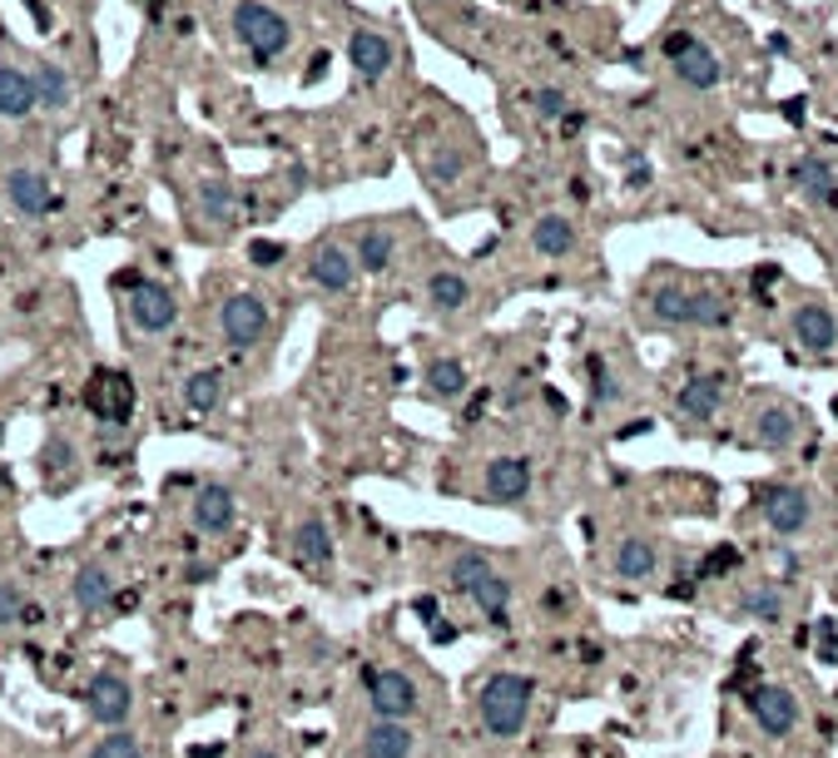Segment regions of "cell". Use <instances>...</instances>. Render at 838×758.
<instances>
[{"instance_id": "obj_36", "label": "cell", "mask_w": 838, "mask_h": 758, "mask_svg": "<svg viewBox=\"0 0 838 758\" xmlns=\"http://www.w3.org/2000/svg\"><path fill=\"white\" fill-rule=\"evenodd\" d=\"M729 297L725 293H695V317L689 327H729Z\"/></svg>"}, {"instance_id": "obj_5", "label": "cell", "mask_w": 838, "mask_h": 758, "mask_svg": "<svg viewBox=\"0 0 838 758\" xmlns=\"http://www.w3.org/2000/svg\"><path fill=\"white\" fill-rule=\"evenodd\" d=\"M263 333H269V303H263L259 293H233V297H224V307H219V337H224L233 352L259 347Z\"/></svg>"}, {"instance_id": "obj_13", "label": "cell", "mask_w": 838, "mask_h": 758, "mask_svg": "<svg viewBox=\"0 0 838 758\" xmlns=\"http://www.w3.org/2000/svg\"><path fill=\"white\" fill-rule=\"evenodd\" d=\"M725 382H729L725 372H699V377H689L685 387H680V397H675L680 422H695V426L715 422L719 402H725Z\"/></svg>"}, {"instance_id": "obj_11", "label": "cell", "mask_w": 838, "mask_h": 758, "mask_svg": "<svg viewBox=\"0 0 838 758\" xmlns=\"http://www.w3.org/2000/svg\"><path fill=\"white\" fill-rule=\"evenodd\" d=\"M357 259L343 249V243H317L313 253H307V283L323 287V293H353L357 283Z\"/></svg>"}, {"instance_id": "obj_43", "label": "cell", "mask_w": 838, "mask_h": 758, "mask_svg": "<svg viewBox=\"0 0 838 758\" xmlns=\"http://www.w3.org/2000/svg\"><path fill=\"white\" fill-rule=\"evenodd\" d=\"M243 758H283V754H273V749H249Z\"/></svg>"}, {"instance_id": "obj_16", "label": "cell", "mask_w": 838, "mask_h": 758, "mask_svg": "<svg viewBox=\"0 0 838 758\" xmlns=\"http://www.w3.org/2000/svg\"><path fill=\"white\" fill-rule=\"evenodd\" d=\"M114 570H110V560H84L80 570H75V580H70V605H75L80 615H100L104 605L114 600Z\"/></svg>"}, {"instance_id": "obj_3", "label": "cell", "mask_w": 838, "mask_h": 758, "mask_svg": "<svg viewBox=\"0 0 838 758\" xmlns=\"http://www.w3.org/2000/svg\"><path fill=\"white\" fill-rule=\"evenodd\" d=\"M665 55H670V70L685 90L709 94V90H719V80H725V60H719L699 36H689V30H670V36H665Z\"/></svg>"}, {"instance_id": "obj_35", "label": "cell", "mask_w": 838, "mask_h": 758, "mask_svg": "<svg viewBox=\"0 0 838 758\" xmlns=\"http://www.w3.org/2000/svg\"><path fill=\"white\" fill-rule=\"evenodd\" d=\"M90 758H144V744L130 729H104V739L90 749Z\"/></svg>"}, {"instance_id": "obj_25", "label": "cell", "mask_w": 838, "mask_h": 758, "mask_svg": "<svg viewBox=\"0 0 838 758\" xmlns=\"http://www.w3.org/2000/svg\"><path fill=\"white\" fill-rule=\"evenodd\" d=\"M30 80H36V100L40 110H70V100H75V84H70V74L55 65V60H40L36 70H30Z\"/></svg>"}, {"instance_id": "obj_38", "label": "cell", "mask_w": 838, "mask_h": 758, "mask_svg": "<svg viewBox=\"0 0 838 758\" xmlns=\"http://www.w3.org/2000/svg\"><path fill=\"white\" fill-rule=\"evenodd\" d=\"M26 590H20L16 580H0V635L6 629H16V625H26Z\"/></svg>"}, {"instance_id": "obj_15", "label": "cell", "mask_w": 838, "mask_h": 758, "mask_svg": "<svg viewBox=\"0 0 838 758\" xmlns=\"http://www.w3.org/2000/svg\"><path fill=\"white\" fill-rule=\"evenodd\" d=\"M189 516H194V526L204 530V536H229L233 521H239V501H233L229 486L204 482V486L194 491V506H189Z\"/></svg>"}, {"instance_id": "obj_17", "label": "cell", "mask_w": 838, "mask_h": 758, "mask_svg": "<svg viewBox=\"0 0 838 758\" xmlns=\"http://www.w3.org/2000/svg\"><path fill=\"white\" fill-rule=\"evenodd\" d=\"M794 343H804L809 352H834L838 343V317L829 303H819V297H809V303L794 307Z\"/></svg>"}, {"instance_id": "obj_14", "label": "cell", "mask_w": 838, "mask_h": 758, "mask_svg": "<svg viewBox=\"0 0 838 758\" xmlns=\"http://www.w3.org/2000/svg\"><path fill=\"white\" fill-rule=\"evenodd\" d=\"M749 714H755V724L769 739H784V734H794V724H799V699L779 685H764L749 694Z\"/></svg>"}, {"instance_id": "obj_27", "label": "cell", "mask_w": 838, "mask_h": 758, "mask_svg": "<svg viewBox=\"0 0 838 758\" xmlns=\"http://www.w3.org/2000/svg\"><path fill=\"white\" fill-rule=\"evenodd\" d=\"M199 209H204L209 223H219V229H233V219H239V194H233L229 179H199Z\"/></svg>"}, {"instance_id": "obj_30", "label": "cell", "mask_w": 838, "mask_h": 758, "mask_svg": "<svg viewBox=\"0 0 838 758\" xmlns=\"http://www.w3.org/2000/svg\"><path fill=\"white\" fill-rule=\"evenodd\" d=\"M219 402H224V372H219V367L189 372V377H184V407L204 416V412H214Z\"/></svg>"}, {"instance_id": "obj_21", "label": "cell", "mask_w": 838, "mask_h": 758, "mask_svg": "<svg viewBox=\"0 0 838 758\" xmlns=\"http://www.w3.org/2000/svg\"><path fill=\"white\" fill-rule=\"evenodd\" d=\"M30 110H40L36 80L16 65H0V120H26Z\"/></svg>"}, {"instance_id": "obj_41", "label": "cell", "mask_w": 838, "mask_h": 758, "mask_svg": "<svg viewBox=\"0 0 838 758\" xmlns=\"http://www.w3.org/2000/svg\"><path fill=\"white\" fill-rule=\"evenodd\" d=\"M249 253H253V263H259V269H273V263L283 259V243H263V239H259Z\"/></svg>"}, {"instance_id": "obj_24", "label": "cell", "mask_w": 838, "mask_h": 758, "mask_svg": "<svg viewBox=\"0 0 838 758\" xmlns=\"http://www.w3.org/2000/svg\"><path fill=\"white\" fill-rule=\"evenodd\" d=\"M794 436H799V412L794 407H764L755 416V442L764 446V452H784V446H794Z\"/></svg>"}, {"instance_id": "obj_40", "label": "cell", "mask_w": 838, "mask_h": 758, "mask_svg": "<svg viewBox=\"0 0 838 758\" xmlns=\"http://www.w3.org/2000/svg\"><path fill=\"white\" fill-rule=\"evenodd\" d=\"M735 565H739V550H735V546H719V550H709L705 575H715V570H735Z\"/></svg>"}, {"instance_id": "obj_37", "label": "cell", "mask_w": 838, "mask_h": 758, "mask_svg": "<svg viewBox=\"0 0 838 758\" xmlns=\"http://www.w3.org/2000/svg\"><path fill=\"white\" fill-rule=\"evenodd\" d=\"M745 615L749 620H764V625H779L784 620V595L769 590V585H759V590L745 595Z\"/></svg>"}, {"instance_id": "obj_33", "label": "cell", "mask_w": 838, "mask_h": 758, "mask_svg": "<svg viewBox=\"0 0 838 758\" xmlns=\"http://www.w3.org/2000/svg\"><path fill=\"white\" fill-rule=\"evenodd\" d=\"M422 169H427V184L432 189H447V184H457V179H462L466 159H462L457 144H437L427 159H422Z\"/></svg>"}, {"instance_id": "obj_1", "label": "cell", "mask_w": 838, "mask_h": 758, "mask_svg": "<svg viewBox=\"0 0 838 758\" xmlns=\"http://www.w3.org/2000/svg\"><path fill=\"white\" fill-rule=\"evenodd\" d=\"M532 699H536V685L526 675H492L482 685V699H476L486 734H496V739H516V734L526 729Z\"/></svg>"}, {"instance_id": "obj_39", "label": "cell", "mask_w": 838, "mask_h": 758, "mask_svg": "<svg viewBox=\"0 0 838 758\" xmlns=\"http://www.w3.org/2000/svg\"><path fill=\"white\" fill-rule=\"evenodd\" d=\"M526 104H532L536 120H561V124H566V114H571L566 90H551V84H546V90H532V94H526Z\"/></svg>"}, {"instance_id": "obj_23", "label": "cell", "mask_w": 838, "mask_h": 758, "mask_svg": "<svg viewBox=\"0 0 838 758\" xmlns=\"http://www.w3.org/2000/svg\"><path fill=\"white\" fill-rule=\"evenodd\" d=\"M532 249L541 259H566V253L576 249V223H571L566 213H541L532 223Z\"/></svg>"}, {"instance_id": "obj_44", "label": "cell", "mask_w": 838, "mask_h": 758, "mask_svg": "<svg viewBox=\"0 0 838 758\" xmlns=\"http://www.w3.org/2000/svg\"><path fill=\"white\" fill-rule=\"evenodd\" d=\"M0 194H6V184H0Z\"/></svg>"}, {"instance_id": "obj_6", "label": "cell", "mask_w": 838, "mask_h": 758, "mask_svg": "<svg viewBox=\"0 0 838 758\" xmlns=\"http://www.w3.org/2000/svg\"><path fill=\"white\" fill-rule=\"evenodd\" d=\"M124 313H130L134 333L159 337V333H169V327H174V317H179V297L169 293L164 283H150V277H140V283L130 287V297H124Z\"/></svg>"}, {"instance_id": "obj_2", "label": "cell", "mask_w": 838, "mask_h": 758, "mask_svg": "<svg viewBox=\"0 0 838 758\" xmlns=\"http://www.w3.org/2000/svg\"><path fill=\"white\" fill-rule=\"evenodd\" d=\"M233 36L253 50V60H259V65H269V60H279L283 50H289L293 26H289V16H283V10L263 6V0H239V6H233Z\"/></svg>"}, {"instance_id": "obj_9", "label": "cell", "mask_w": 838, "mask_h": 758, "mask_svg": "<svg viewBox=\"0 0 838 758\" xmlns=\"http://www.w3.org/2000/svg\"><path fill=\"white\" fill-rule=\"evenodd\" d=\"M347 65L357 70V80L363 84H377V80H387L392 65H397V46H392L382 30L357 26L353 40H347Z\"/></svg>"}, {"instance_id": "obj_29", "label": "cell", "mask_w": 838, "mask_h": 758, "mask_svg": "<svg viewBox=\"0 0 838 758\" xmlns=\"http://www.w3.org/2000/svg\"><path fill=\"white\" fill-rule=\"evenodd\" d=\"M427 303H432V313H462V307L472 303V283L452 269H437L427 277Z\"/></svg>"}, {"instance_id": "obj_42", "label": "cell", "mask_w": 838, "mask_h": 758, "mask_svg": "<svg viewBox=\"0 0 838 758\" xmlns=\"http://www.w3.org/2000/svg\"><path fill=\"white\" fill-rule=\"evenodd\" d=\"M140 6L150 10V20H159V16H164V0H140Z\"/></svg>"}, {"instance_id": "obj_18", "label": "cell", "mask_w": 838, "mask_h": 758, "mask_svg": "<svg viewBox=\"0 0 838 758\" xmlns=\"http://www.w3.org/2000/svg\"><path fill=\"white\" fill-rule=\"evenodd\" d=\"M357 754L363 758H412L417 754V734L402 719H373L363 729V739H357Z\"/></svg>"}, {"instance_id": "obj_22", "label": "cell", "mask_w": 838, "mask_h": 758, "mask_svg": "<svg viewBox=\"0 0 838 758\" xmlns=\"http://www.w3.org/2000/svg\"><path fill=\"white\" fill-rule=\"evenodd\" d=\"M655 565H660V546L650 536H625L615 546V575L620 580H650Z\"/></svg>"}, {"instance_id": "obj_8", "label": "cell", "mask_w": 838, "mask_h": 758, "mask_svg": "<svg viewBox=\"0 0 838 758\" xmlns=\"http://www.w3.org/2000/svg\"><path fill=\"white\" fill-rule=\"evenodd\" d=\"M759 506H764V526L779 530V536H799L804 526L814 521V501L804 486H764L759 491Z\"/></svg>"}, {"instance_id": "obj_4", "label": "cell", "mask_w": 838, "mask_h": 758, "mask_svg": "<svg viewBox=\"0 0 838 758\" xmlns=\"http://www.w3.org/2000/svg\"><path fill=\"white\" fill-rule=\"evenodd\" d=\"M363 685H367V704H373V719H402L407 724L412 714L422 709L417 679H412L407 669H367Z\"/></svg>"}, {"instance_id": "obj_20", "label": "cell", "mask_w": 838, "mask_h": 758, "mask_svg": "<svg viewBox=\"0 0 838 758\" xmlns=\"http://www.w3.org/2000/svg\"><path fill=\"white\" fill-rule=\"evenodd\" d=\"M353 259H357V269L363 273H387L392 259H397V233H392L387 223H367V229L357 233Z\"/></svg>"}, {"instance_id": "obj_19", "label": "cell", "mask_w": 838, "mask_h": 758, "mask_svg": "<svg viewBox=\"0 0 838 758\" xmlns=\"http://www.w3.org/2000/svg\"><path fill=\"white\" fill-rule=\"evenodd\" d=\"M794 184H799V194L809 199V204H819V209H838V174H834L829 159L804 154L799 164H794Z\"/></svg>"}, {"instance_id": "obj_26", "label": "cell", "mask_w": 838, "mask_h": 758, "mask_svg": "<svg viewBox=\"0 0 838 758\" xmlns=\"http://www.w3.org/2000/svg\"><path fill=\"white\" fill-rule=\"evenodd\" d=\"M293 555H299V565H327L333 560V536H327V521L323 516H303L299 530H293Z\"/></svg>"}, {"instance_id": "obj_10", "label": "cell", "mask_w": 838, "mask_h": 758, "mask_svg": "<svg viewBox=\"0 0 838 758\" xmlns=\"http://www.w3.org/2000/svg\"><path fill=\"white\" fill-rule=\"evenodd\" d=\"M532 482H536V472H532L526 456H492V462H486V476H482V491H486L492 506H512V501L532 496Z\"/></svg>"}, {"instance_id": "obj_7", "label": "cell", "mask_w": 838, "mask_h": 758, "mask_svg": "<svg viewBox=\"0 0 838 758\" xmlns=\"http://www.w3.org/2000/svg\"><path fill=\"white\" fill-rule=\"evenodd\" d=\"M84 714H90L94 724H104V729H124V719L134 714V689L124 675H110V669H100V675L84 685Z\"/></svg>"}, {"instance_id": "obj_28", "label": "cell", "mask_w": 838, "mask_h": 758, "mask_svg": "<svg viewBox=\"0 0 838 758\" xmlns=\"http://www.w3.org/2000/svg\"><path fill=\"white\" fill-rule=\"evenodd\" d=\"M645 313L655 317V323L665 327H685L689 317H695V293H685V287H655L650 297H645Z\"/></svg>"}, {"instance_id": "obj_34", "label": "cell", "mask_w": 838, "mask_h": 758, "mask_svg": "<svg viewBox=\"0 0 838 758\" xmlns=\"http://www.w3.org/2000/svg\"><path fill=\"white\" fill-rule=\"evenodd\" d=\"M486 570H492V555H486V550H457L447 560V580H452V590H462V595L472 590Z\"/></svg>"}, {"instance_id": "obj_31", "label": "cell", "mask_w": 838, "mask_h": 758, "mask_svg": "<svg viewBox=\"0 0 838 758\" xmlns=\"http://www.w3.org/2000/svg\"><path fill=\"white\" fill-rule=\"evenodd\" d=\"M466 595H472V605H476V610H482L492 625H506V605H512V585H506L496 570H486L482 580H476Z\"/></svg>"}, {"instance_id": "obj_12", "label": "cell", "mask_w": 838, "mask_h": 758, "mask_svg": "<svg viewBox=\"0 0 838 758\" xmlns=\"http://www.w3.org/2000/svg\"><path fill=\"white\" fill-rule=\"evenodd\" d=\"M6 199H10V209L20 213V219H46L50 209H55V189H50V179L40 174V169H30V164H20V169H10V179H6Z\"/></svg>"}, {"instance_id": "obj_32", "label": "cell", "mask_w": 838, "mask_h": 758, "mask_svg": "<svg viewBox=\"0 0 838 758\" xmlns=\"http://www.w3.org/2000/svg\"><path fill=\"white\" fill-rule=\"evenodd\" d=\"M427 392L437 402H462L466 397V367L457 357H437L427 362Z\"/></svg>"}]
</instances>
